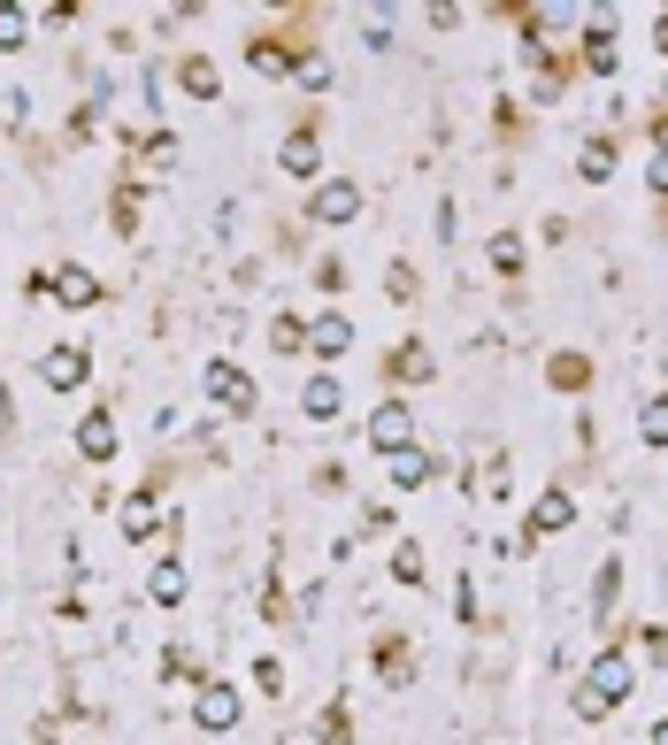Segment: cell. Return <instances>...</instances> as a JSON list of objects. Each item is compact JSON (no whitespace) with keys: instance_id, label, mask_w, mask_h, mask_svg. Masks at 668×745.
<instances>
[{"instance_id":"obj_1","label":"cell","mask_w":668,"mask_h":745,"mask_svg":"<svg viewBox=\"0 0 668 745\" xmlns=\"http://www.w3.org/2000/svg\"><path fill=\"white\" fill-rule=\"evenodd\" d=\"M623 700H630V661H623V653H600V661L584 669V684H576V700H569V707H576L584 723H607Z\"/></svg>"},{"instance_id":"obj_2","label":"cell","mask_w":668,"mask_h":745,"mask_svg":"<svg viewBox=\"0 0 668 745\" xmlns=\"http://www.w3.org/2000/svg\"><path fill=\"white\" fill-rule=\"evenodd\" d=\"M208 400H215V408H231V416H254V400H262V392H254V377H246L238 361H208Z\"/></svg>"},{"instance_id":"obj_3","label":"cell","mask_w":668,"mask_h":745,"mask_svg":"<svg viewBox=\"0 0 668 745\" xmlns=\"http://www.w3.org/2000/svg\"><path fill=\"white\" fill-rule=\"evenodd\" d=\"M569 523H576V500H569L561 484H545V492H538V507H530V531L515 538V554H522V546H538L545 531H569Z\"/></svg>"},{"instance_id":"obj_4","label":"cell","mask_w":668,"mask_h":745,"mask_svg":"<svg viewBox=\"0 0 668 745\" xmlns=\"http://www.w3.org/2000/svg\"><path fill=\"white\" fill-rule=\"evenodd\" d=\"M238 715H246V700H238L231 684H215V676H208V684L192 692V723H200V731H231Z\"/></svg>"},{"instance_id":"obj_5","label":"cell","mask_w":668,"mask_h":745,"mask_svg":"<svg viewBox=\"0 0 668 745\" xmlns=\"http://www.w3.org/2000/svg\"><path fill=\"white\" fill-rule=\"evenodd\" d=\"M369 447H377V453L415 447V408H407V400H384V408L369 416Z\"/></svg>"},{"instance_id":"obj_6","label":"cell","mask_w":668,"mask_h":745,"mask_svg":"<svg viewBox=\"0 0 668 745\" xmlns=\"http://www.w3.org/2000/svg\"><path fill=\"white\" fill-rule=\"evenodd\" d=\"M85 369H93L85 346H46V354H39V385H46V392H77Z\"/></svg>"},{"instance_id":"obj_7","label":"cell","mask_w":668,"mask_h":745,"mask_svg":"<svg viewBox=\"0 0 668 745\" xmlns=\"http://www.w3.org/2000/svg\"><path fill=\"white\" fill-rule=\"evenodd\" d=\"M308 216H316V223H353V216H361V185H346V177H331V185H316Z\"/></svg>"},{"instance_id":"obj_8","label":"cell","mask_w":668,"mask_h":745,"mask_svg":"<svg viewBox=\"0 0 668 745\" xmlns=\"http://www.w3.org/2000/svg\"><path fill=\"white\" fill-rule=\"evenodd\" d=\"M584 62H592V77H615V62H623L615 15H592V23H584Z\"/></svg>"},{"instance_id":"obj_9","label":"cell","mask_w":668,"mask_h":745,"mask_svg":"<svg viewBox=\"0 0 668 745\" xmlns=\"http://www.w3.org/2000/svg\"><path fill=\"white\" fill-rule=\"evenodd\" d=\"M384 476H392L400 492H423V484L438 476V461H431L423 447H400V453H384Z\"/></svg>"},{"instance_id":"obj_10","label":"cell","mask_w":668,"mask_h":745,"mask_svg":"<svg viewBox=\"0 0 668 745\" xmlns=\"http://www.w3.org/2000/svg\"><path fill=\"white\" fill-rule=\"evenodd\" d=\"M615 161H623V139H607V132H600V139H584V147H576V177H584V185H607V177H615Z\"/></svg>"},{"instance_id":"obj_11","label":"cell","mask_w":668,"mask_h":745,"mask_svg":"<svg viewBox=\"0 0 668 745\" xmlns=\"http://www.w3.org/2000/svg\"><path fill=\"white\" fill-rule=\"evenodd\" d=\"M46 293L62 300V307H93V300H100V277H93V270H77V262H62V270L46 277Z\"/></svg>"},{"instance_id":"obj_12","label":"cell","mask_w":668,"mask_h":745,"mask_svg":"<svg viewBox=\"0 0 668 745\" xmlns=\"http://www.w3.org/2000/svg\"><path fill=\"white\" fill-rule=\"evenodd\" d=\"M308 346H316L324 361H338V354L353 346V315H338V307H324V315L308 323Z\"/></svg>"},{"instance_id":"obj_13","label":"cell","mask_w":668,"mask_h":745,"mask_svg":"<svg viewBox=\"0 0 668 745\" xmlns=\"http://www.w3.org/2000/svg\"><path fill=\"white\" fill-rule=\"evenodd\" d=\"M77 453H85V461H116V416H108V408H93V416L77 423Z\"/></svg>"},{"instance_id":"obj_14","label":"cell","mask_w":668,"mask_h":745,"mask_svg":"<svg viewBox=\"0 0 668 745\" xmlns=\"http://www.w3.org/2000/svg\"><path fill=\"white\" fill-rule=\"evenodd\" d=\"M277 161H285V177H316V169H324V139H316V132L300 124V132H293L285 147H277Z\"/></svg>"},{"instance_id":"obj_15","label":"cell","mask_w":668,"mask_h":745,"mask_svg":"<svg viewBox=\"0 0 668 745\" xmlns=\"http://www.w3.org/2000/svg\"><path fill=\"white\" fill-rule=\"evenodd\" d=\"M300 416H308V423H331L338 416V377L331 369H316V377L300 385Z\"/></svg>"},{"instance_id":"obj_16","label":"cell","mask_w":668,"mask_h":745,"mask_svg":"<svg viewBox=\"0 0 668 745\" xmlns=\"http://www.w3.org/2000/svg\"><path fill=\"white\" fill-rule=\"evenodd\" d=\"M155 531H162V507H155V492H131V500H124V538H131V546H147Z\"/></svg>"},{"instance_id":"obj_17","label":"cell","mask_w":668,"mask_h":745,"mask_svg":"<svg viewBox=\"0 0 668 745\" xmlns=\"http://www.w3.org/2000/svg\"><path fill=\"white\" fill-rule=\"evenodd\" d=\"M177 77H184V93H192V101H215V93H223V77H215V62H208V54H184V70H177Z\"/></svg>"},{"instance_id":"obj_18","label":"cell","mask_w":668,"mask_h":745,"mask_svg":"<svg viewBox=\"0 0 668 745\" xmlns=\"http://www.w3.org/2000/svg\"><path fill=\"white\" fill-rule=\"evenodd\" d=\"M545 377H553V392H584V385H592V361H584V354H553Z\"/></svg>"},{"instance_id":"obj_19","label":"cell","mask_w":668,"mask_h":745,"mask_svg":"<svg viewBox=\"0 0 668 745\" xmlns=\"http://www.w3.org/2000/svg\"><path fill=\"white\" fill-rule=\"evenodd\" d=\"M147 592H155V607H184V562H177V554L155 569V585H147Z\"/></svg>"},{"instance_id":"obj_20","label":"cell","mask_w":668,"mask_h":745,"mask_svg":"<svg viewBox=\"0 0 668 745\" xmlns=\"http://www.w3.org/2000/svg\"><path fill=\"white\" fill-rule=\"evenodd\" d=\"M615 599H623V562H600V585H592V615L607 622V615H615Z\"/></svg>"},{"instance_id":"obj_21","label":"cell","mask_w":668,"mask_h":745,"mask_svg":"<svg viewBox=\"0 0 668 745\" xmlns=\"http://www.w3.org/2000/svg\"><path fill=\"white\" fill-rule=\"evenodd\" d=\"M269 346H277V354H300V346H308V323H300L293 307H285V315H269Z\"/></svg>"},{"instance_id":"obj_22","label":"cell","mask_w":668,"mask_h":745,"mask_svg":"<svg viewBox=\"0 0 668 745\" xmlns=\"http://www.w3.org/2000/svg\"><path fill=\"white\" fill-rule=\"evenodd\" d=\"M638 439H646V447H668V392H654V400L638 408Z\"/></svg>"},{"instance_id":"obj_23","label":"cell","mask_w":668,"mask_h":745,"mask_svg":"<svg viewBox=\"0 0 668 745\" xmlns=\"http://www.w3.org/2000/svg\"><path fill=\"white\" fill-rule=\"evenodd\" d=\"M492 270H500V277H522V239H515V231H492Z\"/></svg>"},{"instance_id":"obj_24","label":"cell","mask_w":668,"mask_h":745,"mask_svg":"<svg viewBox=\"0 0 668 745\" xmlns=\"http://www.w3.org/2000/svg\"><path fill=\"white\" fill-rule=\"evenodd\" d=\"M108 223H116V231H139V185H116V200H108Z\"/></svg>"},{"instance_id":"obj_25","label":"cell","mask_w":668,"mask_h":745,"mask_svg":"<svg viewBox=\"0 0 668 745\" xmlns=\"http://www.w3.org/2000/svg\"><path fill=\"white\" fill-rule=\"evenodd\" d=\"M392 377H431V346H423V338H407V346L392 354Z\"/></svg>"},{"instance_id":"obj_26","label":"cell","mask_w":668,"mask_h":745,"mask_svg":"<svg viewBox=\"0 0 668 745\" xmlns=\"http://www.w3.org/2000/svg\"><path fill=\"white\" fill-rule=\"evenodd\" d=\"M392 577H400V585H423V577H431V569H423V546H415V538H400V554H392Z\"/></svg>"},{"instance_id":"obj_27","label":"cell","mask_w":668,"mask_h":745,"mask_svg":"<svg viewBox=\"0 0 668 745\" xmlns=\"http://www.w3.org/2000/svg\"><path fill=\"white\" fill-rule=\"evenodd\" d=\"M15 46H23V8L0 0V54H15Z\"/></svg>"},{"instance_id":"obj_28","label":"cell","mask_w":668,"mask_h":745,"mask_svg":"<svg viewBox=\"0 0 668 745\" xmlns=\"http://www.w3.org/2000/svg\"><path fill=\"white\" fill-rule=\"evenodd\" d=\"M638 646H646V661H654V669H668V622H646V630H638Z\"/></svg>"},{"instance_id":"obj_29","label":"cell","mask_w":668,"mask_h":745,"mask_svg":"<svg viewBox=\"0 0 668 745\" xmlns=\"http://www.w3.org/2000/svg\"><path fill=\"white\" fill-rule=\"evenodd\" d=\"M316 738H324V745H346V707H324V715H316Z\"/></svg>"},{"instance_id":"obj_30","label":"cell","mask_w":668,"mask_h":745,"mask_svg":"<svg viewBox=\"0 0 668 745\" xmlns=\"http://www.w3.org/2000/svg\"><path fill=\"white\" fill-rule=\"evenodd\" d=\"M139 154H147V161H177V139H169V132H147Z\"/></svg>"},{"instance_id":"obj_31","label":"cell","mask_w":668,"mask_h":745,"mask_svg":"<svg viewBox=\"0 0 668 745\" xmlns=\"http://www.w3.org/2000/svg\"><path fill=\"white\" fill-rule=\"evenodd\" d=\"M316 285H324V293H338V285H346V270H338V254H324V262H316Z\"/></svg>"},{"instance_id":"obj_32","label":"cell","mask_w":668,"mask_h":745,"mask_svg":"<svg viewBox=\"0 0 668 745\" xmlns=\"http://www.w3.org/2000/svg\"><path fill=\"white\" fill-rule=\"evenodd\" d=\"M654 139H661V161H668V116H661V124H654Z\"/></svg>"},{"instance_id":"obj_33","label":"cell","mask_w":668,"mask_h":745,"mask_svg":"<svg viewBox=\"0 0 668 745\" xmlns=\"http://www.w3.org/2000/svg\"><path fill=\"white\" fill-rule=\"evenodd\" d=\"M654 745H668V715H661V723H654Z\"/></svg>"},{"instance_id":"obj_34","label":"cell","mask_w":668,"mask_h":745,"mask_svg":"<svg viewBox=\"0 0 668 745\" xmlns=\"http://www.w3.org/2000/svg\"><path fill=\"white\" fill-rule=\"evenodd\" d=\"M661 54H668V15H661Z\"/></svg>"}]
</instances>
